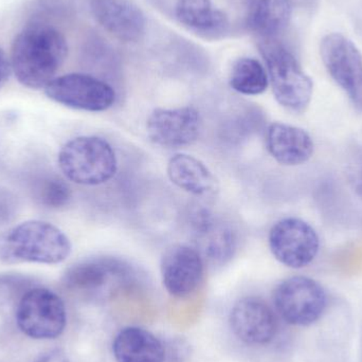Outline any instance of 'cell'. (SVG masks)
I'll use <instances>...</instances> for the list:
<instances>
[{"label": "cell", "instance_id": "obj_3", "mask_svg": "<svg viewBox=\"0 0 362 362\" xmlns=\"http://www.w3.org/2000/svg\"><path fill=\"white\" fill-rule=\"evenodd\" d=\"M63 175L80 185H104L118 171V158L112 144L97 136H80L66 142L57 155Z\"/></svg>", "mask_w": 362, "mask_h": 362}, {"label": "cell", "instance_id": "obj_23", "mask_svg": "<svg viewBox=\"0 0 362 362\" xmlns=\"http://www.w3.org/2000/svg\"><path fill=\"white\" fill-rule=\"evenodd\" d=\"M17 204L14 196L4 189H0V221H8L14 216Z\"/></svg>", "mask_w": 362, "mask_h": 362}, {"label": "cell", "instance_id": "obj_20", "mask_svg": "<svg viewBox=\"0 0 362 362\" xmlns=\"http://www.w3.org/2000/svg\"><path fill=\"white\" fill-rule=\"evenodd\" d=\"M175 13L181 25L200 35L215 37L227 30V16L211 0H177Z\"/></svg>", "mask_w": 362, "mask_h": 362}, {"label": "cell", "instance_id": "obj_11", "mask_svg": "<svg viewBox=\"0 0 362 362\" xmlns=\"http://www.w3.org/2000/svg\"><path fill=\"white\" fill-rule=\"evenodd\" d=\"M229 323L235 337L249 346H265L278 333L276 314L257 297L238 300L230 312Z\"/></svg>", "mask_w": 362, "mask_h": 362}, {"label": "cell", "instance_id": "obj_21", "mask_svg": "<svg viewBox=\"0 0 362 362\" xmlns=\"http://www.w3.org/2000/svg\"><path fill=\"white\" fill-rule=\"evenodd\" d=\"M229 84L240 95H262L269 85L267 70L253 57H240L232 66Z\"/></svg>", "mask_w": 362, "mask_h": 362}, {"label": "cell", "instance_id": "obj_24", "mask_svg": "<svg viewBox=\"0 0 362 362\" xmlns=\"http://www.w3.org/2000/svg\"><path fill=\"white\" fill-rule=\"evenodd\" d=\"M12 74L10 55L6 54V51L0 48V89L6 84Z\"/></svg>", "mask_w": 362, "mask_h": 362}, {"label": "cell", "instance_id": "obj_12", "mask_svg": "<svg viewBox=\"0 0 362 362\" xmlns=\"http://www.w3.org/2000/svg\"><path fill=\"white\" fill-rule=\"evenodd\" d=\"M163 286L170 295L187 297L196 291L204 278V257L197 248L177 244L163 253L160 264Z\"/></svg>", "mask_w": 362, "mask_h": 362}, {"label": "cell", "instance_id": "obj_26", "mask_svg": "<svg viewBox=\"0 0 362 362\" xmlns=\"http://www.w3.org/2000/svg\"><path fill=\"white\" fill-rule=\"evenodd\" d=\"M355 187H356L357 193L362 196V169L361 170V172H359L358 177H357L356 185H355Z\"/></svg>", "mask_w": 362, "mask_h": 362}, {"label": "cell", "instance_id": "obj_1", "mask_svg": "<svg viewBox=\"0 0 362 362\" xmlns=\"http://www.w3.org/2000/svg\"><path fill=\"white\" fill-rule=\"evenodd\" d=\"M67 55V40L62 32L46 23H32L13 40V74L27 88L45 89L57 76Z\"/></svg>", "mask_w": 362, "mask_h": 362}, {"label": "cell", "instance_id": "obj_7", "mask_svg": "<svg viewBox=\"0 0 362 362\" xmlns=\"http://www.w3.org/2000/svg\"><path fill=\"white\" fill-rule=\"evenodd\" d=\"M44 90L55 103L82 112H105L116 102V91L110 84L86 74L55 76Z\"/></svg>", "mask_w": 362, "mask_h": 362}, {"label": "cell", "instance_id": "obj_19", "mask_svg": "<svg viewBox=\"0 0 362 362\" xmlns=\"http://www.w3.org/2000/svg\"><path fill=\"white\" fill-rule=\"evenodd\" d=\"M291 13V0H246L247 25L264 40H272L284 31Z\"/></svg>", "mask_w": 362, "mask_h": 362}, {"label": "cell", "instance_id": "obj_15", "mask_svg": "<svg viewBox=\"0 0 362 362\" xmlns=\"http://www.w3.org/2000/svg\"><path fill=\"white\" fill-rule=\"evenodd\" d=\"M127 264L114 257H95L78 262L66 269L63 283L67 288L81 293L103 291L112 280L131 278Z\"/></svg>", "mask_w": 362, "mask_h": 362}, {"label": "cell", "instance_id": "obj_8", "mask_svg": "<svg viewBox=\"0 0 362 362\" xmlns=\"http://www.w3.org/2000/svg\"><path fill=\"white\" fill-rule=\"evenodd\" d=\"M268 244L274 259L293 269L308 267L320 249V238L315 228L298 217L276 221L268 234Z\"/></svg>", "mask_w": 362, "mask_h": 362}, {"label": "cell", "instance_id": "obj_10", "mask_svg": "<svg viewBox=\"0 0 362 362\" xmlns=\"http://www.w3.org/2000/svg\"><path fill=\"white\" fill-rule=\"evenodd\" d=\"M199 112L192 106L156 108L146 120V133L151 141L167 148L191 146L199 137Z\"/></svg>", "mask_w": 362, "mask_h": 362}, {"label": "cell", "instance_id": "obj_9", "mask_svg": "<svg viewBox=\"0 0 362 362\" xmlns=\"http://www.w3.org/2000/svg\"><path fill=\"white\" fill-rule=\"evenodd\" d=\"M320 55L334 82L362 112V55L352 40L341 33H329L321 40Z\"/></svg>", "mask_w": 362, "mask_h": 362}, {"label": "cell", "instance_id": "obj_18", "mask_svg": "<svg viewBox=\"0 0 362 362\" xmlns=\"http://www.w3.org/2000/svg\"><path fill=\"white\" fill-rule=\"evenodd\" d=\"M117 362H163L165 346L148 329L129 327L121 329L112 344Z\"/></svg>", "mask_w": 362, "mask_h": 362}, {"label": "cell", "instance_id": "obj_16", "mask_svg": "<svg viewBox=\"0 0 362 362\" xmlns=\"http://www.w3.org/2000/svg\"><path fill=\"white\" fill-rule=\"evenodd\" d=\"M266 148L276 163L286 167H297L312 158L315 144L305 129L274 122L266 131Z\"/></svg>", "mask_w": 362, "mask_h": 362}, {"label": "cell", "instance_id": "obj_5", "mask_svg": "<svg viewBox=\"0 0 362 362\" xmlns=\"http://www.w3.org/2000/svg\"><path fill=\"white\" fill-rule=\"evenodd\" d=\"M15 322L28 337L55 339L63 334L67 325L65 303L50 289L30 287L19 300Z\"/></svg>", "mask_w": 362, "mask_h": 362}, {"label": "cell", "instance_id": "obj_13", "mask_svg": "<svg viewBox=\"0 0 362 362\" xmlns=\"http://www.w3.org/2000/svg\"><path fill=\"white\" fill-rule=\"evenodd\" d=\"M90 11L97 23L121 42H139L146 33V16L131 0H90Z\"/></svg>", "mask_w": 362, "mask_h": 362}, {"label": "cell", "instance_id": "obj_17", "mask_svg": "<svg viewBox=\"0 0 362 362\" xmlns=\"http://www.w3.org/2000/svg\"><path fill=\"white\" fill-rule=\"evenodd\" d=\"M167 173L173 185L191 195L212 197L218 192V181L214 174L192 155H174L168 163Z\"/></svg>", "mask_w": 362, "mask_h": 362}, {"label": "cell", "instance_id": "obj_14", "mask_svg": "<svg viewBox=\"0 0 362 362\" xmlns=\"http://www.w3.org/2000/svg\"><path fill=\"white\" fill-rule=\"evenodd\" d=\"M192 230L202 257L217 264L230 261L238 248V236L231 226L223 223L210 211L198 209L192 215Z\"/></svg>", "mask_w": 362, "mask_h": 362}, {"label": "cell", "instance_id": "obj_6", "mask_svg": "<svg viewBox=\"0 0 362 362\" xmlns=\"http://www.w3.org/2000/svg\"><path fill=\"white\" fill-rule=\"evenodd\" d=\"M272 299L283 320L295 327H310L318 322L329 304L322 285L304 276L285 279L274 289Z\"/></svg>", "mask_w": 362, "mask_h": 362}, {"label": "cell", "instance_id": "obj_25", "mask_svg": "<svg viewBox=\"0 0 362 362\" xmlns=\"http://www.w3.org/2000/svg\"><path fill=\"white\" fill-rule=\"evenodd\" d=\"M35 362H69V359L63 351L55 349L42 354Z\"/></svg>", "mask_w": 362, "mask_h": 362}, {"label": "cell", "instance_id": "obj_4", "mask_svg": "<svg viewBox=\"0 0 362 362\" xmlns=\"http://www.w3.org/2000/svg\"><path fill=\"white\" fill-rule=\"evenodd\" d=\"M259 51L276 102L291 112H305L312 101L314 83L295 55L274 38L264 40Z\"/></svg>", "mask_w": 362, "mask_h": 362}, {"label": "cell", "instance_id": "obj_22", "mask_svg": "<svg viewBox=\"0 0 362 362\" xmlns=\"http://www.w3.org/2000/svg\"><path fill=\"white\" fill-rule=\"evenodd\" d=\"M33 197L40 206L59 210L68 206L72 197L71 189L65 180L57 175H45L34 181Z\"/></svg>", "mask_w": 362, "mask_h": 362}, {"label": "cell", "instance_id": "obj_2", "mask_svg": "<svg viewBox=\"0 0 362 362\" xmlns=\"http://www.w3.org/2000/svg\"><path fill=\"white\" fill-rule=\"evenodd\" d=\"M71 252L67 234L49 221L30 219L0 232V261L8 265H57Z\"/></svg>", "mask_w": 362, "mask_h": 362}]
</instances>
